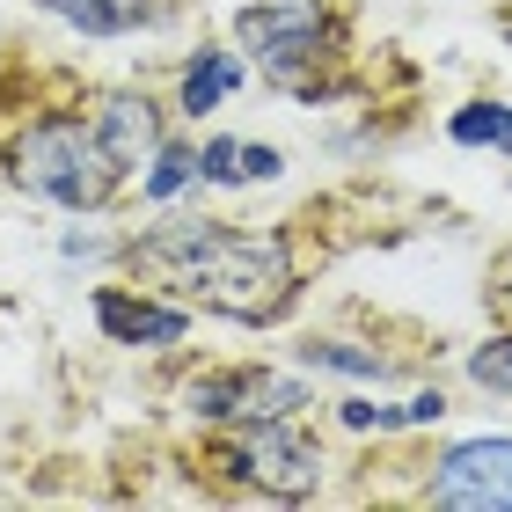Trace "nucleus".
Listing matches in <instances>:
<instances>
[{
  "label": "nucleus",
  "mask_w": 512,
  "mask_h": 512,
  "mask_svg": "<svg viewBox=\"0 0 512 512\" xmlns=\"http://www.w3.org/2000/svg\"><path fill=\"white\" fill-rule=\"evenodd\" d=\"M118 264L139 278L147 293H169L183 308L249 322V330H271V322L293 315L300 286H308V249H300V227H242L220 213H169L154 227H139L132 242H118Z\"/></svg>",
  "instance_id": "f257e3e1"
},
{
  "label": "nucleus",
  "mask_w": 512,
  "mask_h": 512,
  "mask_svg": "<svg viewBox=\"0 0 512 512\" xmlns=\"http://www.w3.org/2000/svg\"><path fill=\"white\" fill-rule=\"evenodd\" d=\"M235 52L256 59L278 96L344 103L359 96V8L352 0H249L235 8Z\"/></svg>",
  "instance_id": "f03ea898"
},
{
  "label": "nucleus",
  "mask_w": 512,
  "mask_h": 512,
  "mask_svg": "<svg viewBox=\"0 0 512 512\" xmlns=\"http://www.w3.org/2000/svg\"><path fill=\"white\" fill-rule=\"evenodd\" d=\"M0 176H8L22 198H44V205H59V213H110V205L125 198V169H118V154L96 139L81 96L8 110Z\"/></svg>",
  "instance_id": "7ed1b4c3"
},
{
  "label": "nucleus",
  "mask_w": 512,
  "mask_h": 512,
  "mask_svg": "<svg viewBox=\"0 0 512 512\" xmlns=\"http://www.w3.org/2000/svg\"><path fill=\"white\" fill-rule=\"evenodd\" d=\"M191 476L227 498H315L322 491V439L300 417H249V425H205L191 447Z\"/></svg>",
  "instance_id": "20e7f679"
},
{
  "label": "nucleus",
  "mask_w": 512,
  "mask_h": 512,
  "mask_svg": "<svg viewBox=\"0 0 512 512\" xmlns=\"http://www.w3.org/2000/svg\"><path fill=\"white\" fill-rule=\"evenodd\" d=\"M176 403L198 425H249V417H300L315 403V388L293 381V374H271L256 359H205V366L183 374Z\"/></svg>",
  "instance_id": "39448f33"
},
{
  "label": "nucleus",
  "mask_w": 512,
  "mask_h": 512,
  "mask_svg": "<svg viewBox=\"0 0 512 512\" xmlns=\"http://www.w3.org/2000/svg\"><path fill=\"white\" fill-rule=\"evenodd\" d=\"M417 498L439 512H512V432L461 439V447L432 454Z\"/></svg>",
  "instance_id": "423d86ee"
},
{
  "label": "nucleus",
  "mask_w": 512,
  "mask_h": 512,
  "mask_svg": "<svg viewBox=\"0 0 512 512\" xmlns=\"http://www.w3.org/2000/svg\"><path fill=\"white\" fill-rule=\"evenodd\" d=\"M88 315H96L103 344H125V352H176L191 337V308L183 300H154L147 286H96Z\"/></svg>",
  "instance_id": "0eeeda50"
},
{
  "label": "nucleus",
  "mask_w": 512,
  "mask_h": 512,
  "mask_svg": "<svg viewBox=\"0 0 512 512\" xmlns=\"http://www.w3.org/2000/svg\"><path fill=\"white\" fill-rule=\"evenodd\" d=\"M81 110H88V125H96V139L118 154L125 176L147 169L154 147L169 139V118H161V103L147 88H81Z\"/></svg>",
  "instance_id": "6e6552de"
},
{
  "label": "nucleus",
  "mask_w": 512,
  "mask_h": 512,
  "mask_svg": "<svg viewBox=\"0 0 512 512\" xmlns=\"http://www.w3.org/2000/svg\"><path fill=\"white\" fill-rule=\"evenodd\" d=\"M242 81H249V59L242 52H227V44H198V52L176 66V118H191V125L213 118Z\"/></svg>",
  "instance_id": "1a4fd4ad"
},
{
  "label": "nucleus",
  "mask_w": 512,
  "mask_h": 512,
  "mask_svg": "<svg viewBox=\"0 0 512 512\" xmlns=\"http://www.w3.org/2000/svg\"><path fill=\"white\" fill-rule=\"evenodd\" d=\"M30 8H44L52 22H66V30H81V37H132V30H154L161 8H147V0H30Z\"/></svg>",
  "instance_id": "9d476101"
},
{
  "label": "nucleus",
  "mask_w": 512,
  "mask_h": 512,
  "mask_svg": "<svg viewBox=\"0 0 512 512\" xmlns=\"http://www.w3.org/2000/svg\"><path fill=\"white\" fill-rule=\"evenodd\" d=\"M300 366H315V374H344V381H366V388H388L403 381V359L374 352V344H352V337H300L293 344Z\"/></svg>",
  "instance_id": "9b49d317"
},
{
  "label": "nucleus",
  "mask_w": 512,
  "mask_h": 512,
  "mask_svg": "<svg viewBox=\"0 0 512 512\" xmlns=\"http://www.w3.org/2000/svg\"><path fill=\"white\" fill-rule=\"evenodd\" d=\"M198 183V139H161L147 176H139V205H169Z\"/></svg>",
  "instance_id": "f8f14e48"
},
{
  "label": "nucleus",
  "mask_w": 512,
  "mask_h": 512,
  "mask_svg": "<svg viewBox=\"0 0 512 512\" xmlns=\"http://www.w3.org/2000/svg\"><path fill=\"white\" fill-rule=\"evenodd\" d=\"M447 139H454V147H498V154H512V103H498V96L461 103L447 118Z\"/></svg>",
  "instance_id": "ddd939ff"
},
{
  "label": "nucleus",
  "mask_w": 512,
  "mask_h": 512,
  "mask_svg": "<svg viewBox=\"0 0 512 512\" xmlns=\"http://www.w3.org/2000/svg\"><path fill=\"white\" fill-rule=\"evenodd\" d=\"M198 183L205 191H242V139L235 132L198 139Z\"/></svg>",
  "instance_id": "4468645a"
},
{
  "label": "nucleus",
  "mask_w": 512,
  "mask_h": 512,
  "mask_svg": "<svg viewBox=\"0 0 512 512\" xmlns=\"http://www.w3.org/2000/svg\"><path fill=\"white\" fill-rule=\"evenodd\" d=\"M469 381H476V388H491V395H512V322L469 352Z\"/></svg>",
  "instance_id": "2eb2a0df"
},
{
  "label": "nucleus",
  "mask_w": 512,
  "mask_h": 512,
  "mask_svg": "<svg viewBox=\"0 0 512 512\" xmlns=\"http://www.w3.org/2000/svg\"><path fill=\"white\" fill-rule=\"evenodd\" d=\"M483 308H491L498 322H512V249H498L491 271H483Z\"/></svg>",
  "instance_id": "dca6fc26"
},
{
  "label": "nucleus",
  "mask_w": 512,
  "mask_h": 512,
  "mask_svg": "<svg viewBox=\"0 0 512 512\" xmlns=\"http://www.w3.org/2000/svg\"><path fill=\"white\" fill-rule=\"evenodd\" d=\"M278 176H286V154L264 139H242V183H278Z\"/></svg>",
  "instance_id": "f3484780"
},
{
  "label": "nucleus",
  "mask_w": 512,
  "mask_h": 512,
  "mask_svg": "<svg viewBox=\"0 0 512 512\" xmlns=\"http://www.w3.org/2000/svg\"><path fill=\"white\" fill-rule=\"evenodd\" d=\"M439 417H447V395H439V388H417L410 403H403V432H417V425H439Z\"/></svg>",
  "instance_id": "a211bd4d"
}]
</instances>
